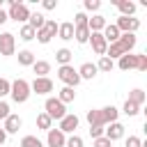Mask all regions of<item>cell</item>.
Instances as JSON below:
<instances>
[{
  "label": "cell",
  "mask_w": 147,
  "mask_h": 147,
  "mask_svg": "<svg viewBox=\"0 0 147 147\" xmlns=\"http://www.w3.org/2000/svg\"><path fill=\"white\" fill-rule=\"evenodd\" d=\"M30 9H28V5L25 2H21V0H9V11H7V18H11V21H16V23H28V18H30Z\"/></svg>",
  "instance_id": "1"
},
{
  "label": "cell",
  "mask_w": 147,
  "mask_h": 147,
  "mask_svg": "<svg viewBox=\"0 0 147 147\" xmlns=\"http://www.w3.org/2000/svg\"><path fill=\"white\" fill-rule=\"evenodd\" d=\"M9 94H11V99L16 101V103H25L28 99H30V83L25 80V78H16L14 83H11V90H9Z\"/></svg>",
  "instance_id": "2"
},
{
  "label": "cell",
  "mask_w": 147,
  "mask_h": 147,
  "mask_svg": "<svg viewBox=\"0 0 147 147\" xmlns=\"http://www.w3.org/2000/svg\"><path fill=\"white\" fill-rule=\"evenodd\" d=\"M44 113H46L51 119H57V122H60V119L67 115V106H64L57 96H48L46 103H44Z\"/></svg>",
  "instance_id": "3"
},
{
  "label": "cell",
  "mask_w": 147,
  "mask_h": 147,
  "mask_svg": "<svg viewBox=\"0 0 147 147\" xmlns=\"http://www.w3.org/2000/svg\"><path fill=\"white\" fill-rule=\"evenodd\" d=\"M57 78L64 83V87H76V85L80 83V76H78V71L74 69V64L60 67V69H57Z\"/></svg>",
  "instance_id": "4"
},
{
  "label": "cell",
  "mask_w": 147,
  "mask_h": 147,
  "mask_svg": "<svg viewBox=\"0 0 147 147\" xmlns=\"http://www.w3.org/2000/svg\"><path fill=\"white\" fill-rule=\"evenodd\" d=\"M115 28L124 34V32H131V34H136L138 32V28H140V21L138 18H133V16H119L117 21H115Z\"/></svg>",
  "instance_id": "5"
},
{
  "label": "cell",
  "mask_w": 147,
  "mask_h": 147,
  "mask_svg": "<svg viewBox=\"0 0 147 147\" xmlns=\"http://www.w3.org/2000/svg\"><path fill=\"white\" fill-rule=\"evenodd\" d=\"M14 51H16V37L11 32H2L0 34V55L9 57V55H14Z\"/></svg>",
  "instance_id": "6"
},
{
  "label": "cell",
  "mask_w": 147,
  "mask_h": 147,
  "mask_svg": "<svg viewBox=\"0 0 147 147\" xmlns=\"http://www.w3.org/2000/svg\"><path fill=\"white\" fill-rule=\"evenodd\" d=\"M87 41L92 44V51H94L99 57H103V55H106L108 44H106V39H103V34H101V32H90V39H87Z\"/></svg>",
  "instance_id": "7"
},
{
  "label": "cell",
  "mask_w": 147,
  "mask_h": 147,
  "mask_svg": "<svg viewBox=\"0 0 147 147\" xmlns=\"http://www.w3.org/2000/svg\"><path fill=\"white\" fill-rule=\"evenodd\" d=\"M30 92H34V94H48V92H53V80L51 78H34L30 83Z\"/></svg>",
  "instance_id": "8"
},
{
  "label": "cell",
  "mask_w": 147,
  "mask_h": 147,
  "mask_svg": "<svg viewBox=\"0 0 147 147\" xmlns=\"http://www.w3.org/2000/svg\"><path fill=\"white\" fill-rule=\"evenodd\" d=\"M64 142H67V136L60 129H48L46 131V145L48 147H64Z\"/></svg>",
  "instance_id": "9"
},
{
  "label": "cell",
  "mask_w": 147,
  "mask_h": 147,
  "mask_svg": "<svg viewBox=\"0 0 147 147\" xmlns=\"http://www.w3.org/2000/svg\"><path fill=\"white\" fill-rule=\"evenodd\" d=\"M78 124H80V119H78L76 115H69V113H67V115L60 119V131H62L64 136H67V133H74V131L78 129Z\"/></svg>",
  "instance_id": "10"
},
{
  "label": "cell",
  "mask_w": 147,
  "mask_h": 147,
  "mask_svg": "<svg viewBox=\"0 0 147 147\" xmlns=\"http://www.w3.org/2000/svg\"><path fill=\"white\" fill-rule=\"evenodd\" d=\"M23 126V119L18 117V115H14V113H9V117L5 119V126H2V131L9 136V133H18V129Z\"/></svg>",
  "instance_id": "11"
},
{
  "label": "cell",
  "mask_w": 147,
  "mask_h": 147,
  "mask_svg": "<svg viewBox=\"0 0 147 147\" xmlns=\"http://www.w3.org/2000/svg\"><path fill=\"white\" fill-rule=\"evenodd\" d=\"M117 67H119L122 71L136 69V67H138V53H126V55H122V57L117 60Z\"/></svg>",
  "instance_id": "12"
},
{
  "label": "cell",
  "mask_w": 147,
  "mask_h": 147,
  "mask_svg": "<svg viewBox=\"0 0 147 147\" xmlns=\"http://www.w3.org/2000/svg\"><path fill=\"white\" fill-rule=\"evenodd\" d=\"M103 136L110 140V142H115V140H119L122 136H124V124H119V122H113L108 129H103Z\"/></svg>",
  "instance_id": "13"
},
{
  "label": "cell",
  "mask_w": 147,
  "mask_h": 147,
  "mask_svg": "<svg viewBox=\"0 0 147 147\" xmlns=\"http://www.w3.org/2000/svg\"><path fill=\"white\" fill-rule=\"evenodd\" d=\"M85 119H87V124H90V126H106V119H103L101 108H92V110H87Z\"/></svg>",
  "instance_id": "14"
},
{
  "label": "cell",
  "mask_w": 147,
  "mask_h": 147,
  "mask_svg": "<svg viewBox=\"0 0 147 147\" xmlns=\"http://www.w3.org/2000/svg\"><path fill=\"white\" fill-rule=\"evenodd\" d=\"M76 71H78L80 80H92V78L96 76V64H92V62H83Z\"/></svg>",
  "instance_id": "15"
},
{
  "label": "cell",
  "mask_w": 147,
  "mask_h": 147,
  "mask_svg": "<svg viewBox=\"0 0 147 147\" xmlns=\"http://www.w3.org/2000/svg\"><path fill=\"white\" fill-rule=\"evenodd\" d=\"M113 5L122 11V16H133L136 14V2H131V0H113Z\"/></svg>",
  "instance_id": "16"
},
{
  "label": "cell",
  "mask_w": 147,
  "mask_h": 147,
  "mask_svg": "<svg viewBox=\"0 0 147 147\" xmlns=\"http://www.w3.org/2000/svg\"><path fill=\"white\" fill-rule=\"evenodd\" d=\"M101 34H103V39H106V44H115L117 39H119V30L115 28V23H106V28L101 30Z\"/></svg>",
  "instance_id": "17"
},
{
  "label": "cell",
  "mask_w": 147,
  "mask_h": 147,
  "mask_svg": "<svg viewBox=\"0 0 147 147\" xmlns=\"http://www.w3.org/2000/svg\"><path fill=\"white\" fill-rule=\"evenodd\" d=\"M57 37H60L62 41H71V39H74V23H71V21L60 23V25H57Z\"/></svg>",
  "instance_id": "18"
},
{
  "label": "cell",
  "mask_w": 147,
  "mask_h": 147,
  "mask_svg": "<svg viewBox=\"0 0 147 147\" xmlns=\"http://www.w3.org/2000/svg\"><path fill=\"white\" fill-rule=\"evenodd\" d=\"M32 71L37 74V78H48V74H51V62H46V60H34Z\"/></svg>",
  "instance_id": "19"
},
{
  "label": "cell",
  "mask_w": 147,
  "mask_h": 147,
  "mask_svg": "<svg viewBox=\"0 0 147 147\" xmlns=\"http://www.w3.org/2000/svg\"><path fill=\"white\" fill-rule=\"evenodd\" d=\"M106 18L101 16V14H94L92 18H87V28H90V32H101L103 28H106Z\"/></svg>",
  "instance_id": "20"
},
{
  "label": "cell",
  "mask_w": 147,
  "mask_h": 147,
  "mask_svg": "<svg viewBox=\"0 0 147 147\" xmlns=\"http://www.w3.org/2000/svg\"><path fill=\"white\" fill-rule=\"evenodd\" d=\"M119 44H122V48H124V53H131L133 48H136V34H131V32H124V34H119V39H117Z\"/></svg>",
  "instance_id": "21"
},
{
  "label": "cell",
  "mask_w": 147,
  "mask_h": 147,
  "mask_svg": "<svg viewBox=\"0 0 147 147\" xmlns=\"http://www.w3.org/2000/svg\"><path fill=\"white\" fill-rule=\"evenodd\" d=\"M44 23H46V16L44 14H39V11H34V14H30V18H28V25L37 32V30H41L44 28Z\"/></svg>",
  "instance_id": "22"
},
{
  "label": "cell",
  "mask_w": 147,
  "mask_h": 147,
  "mask_svg": "<svg viewBox=\"0 0 147 147\" xmlns=\"http://www.w3.org/2000/svg\"><path fill=\"white\" fill-rule=\"evenodd\" d=\"M74 39H76L78 44H87V39H90V28H87V25L74 28Z\"/></svg>",
  "instance_id": "23"
},
{
  "label": "cell",
  "mask_w": 147,
  "mask_h": 147,
  "mask_svg": "<svg viewBox=\"0 0 147 147\" xmlns=\"http://www.w3.org/2000/svg\"><path fill=\"white\" fill-rule=\"evenodd\" d=\"M101 113H103L106 124H113V122H117V117H119V110H117L115 106H106V108H101Z\"/></svg>",
  "instance_id": "24"
},
{
  "label": "cell",
  "mask_w": 147,
  "mask_h": 147,
  "mask_svg": "<svg viewBox=\"0 0 147 147\" xmlns=\"http://www.w3.org/2000/svg\"><path fill=\"white\" fill-rule=\"evenodd\" d=\"M71 57H74V53H71L69 48H60V51L55 53V60L60 62V67H64V64H71Z\"/></svg>",
  "instance_id": "25"
},
{
  "label": "cell",
  "mask_w": 147,
  "mask_h": 147,
  "mask_svg": "<svg viewBox=\"0 0 147 147\" xmlns=\"http://www.w3.org/2000/svg\"><path fill=\"white\" fill-rule=\"evenodd\" d=\"M18 64L21 67H32L34 64V53L32 51H18Z\"/></svg>",
  "instance_id": "26"
},
{
  "label": "cell",
  "mask_w": 147,
  "mask_h": 147,
  "mask_svg": "<svg viewBox=\"0 0 147 147\" xmlns=\"http://www.w3.org/2000/svg\"><path fill=\"white\" fill-rule=\"evenodd\" d=\"M113 67H115V62L110 60V57H99V62H96V71H103V74H110L113 71Z\"/></svg>",
  "instance_id": "27"
},
{
  "label": "cell",
  "mask_w": 147,
  "mask_h": 147,
  "mask_svg": "<svg viewBox=\"0 0 147 147\" xmlns=\"http://www.w3.org/2000/svg\"><path fill=\"white\" fill-rule=\"evenodd\" d=\"M57 99L67 106V103H71L74 99H76V92H74V87H62L60 90V94H57Z\"/></svg>",
  "instance_id": "28"
},
{
  "label": "cell",
  "mask_w": 147,
  "mask_h": 147,
  "mask_svg": "<svg viewBox=\"0 0 147 147\" xmlns=\"http://www.w3.org/2000/svg\"><path fill=\"white\" fill-rule=\"evenodd\" d=\"M37 126H39L41 131H48V129H53V119H51L46 113H39V115H37Z\"/></svg>",
  "instance_id": "29"
},
{
  "label": "cell",
  "mask_w": 147,
  "mask_h": 147,
  "mask_svg": "<svg viewBox=\"0 0 147 147\" xmlns=\"http://www.w3.org/2000/svg\"><path fill=\"white\" fill-rule=\"evenodd\" d=\"M126 101H131V103H136V106H142V103H145V92H142V90H131Z\"/></svg>",
  "instance_id": "30"
},
{
  "label": "cell",
  "mask_w": 147,
  "mask_h": 147,
  "mask_svg": "<svg viewBox=\"0 0 147 147\" xmlns=\"http://www.w3.org/2000/svg\"><path fill=\"white\" fill-rule=\"evenodd\" d=\"M34 34H37V32H34L28 23H25V25H21V30H18V37H21L23 41H32V39H34Z\"/></svg>",
  "instance_id": "31"
},
{
  "label": "cell",
  "mask_w": 147,
  "mask_h": 147,
  "mask_svg": "<svg viewBox=\"0 0 147 147\" xmlns=\"http://www.w3.org/2000/svg\"><path fill=\"white\" fill-rule=\"evenodd\" d=\"M21 147H44V142H41L37 136H23Z\"/></svg>",
  "instance_id": "32"
},
{
  "label": "cell",
  "mask_w": 147,
  "mask_h": 147,
  "mask_svg": "<svg viewBox=\"0 0 147 147\" xmlns=\"http://www.w3.org/2000/svg\"><path fill=\"white\" fill-rule=\"evenodd\" d=\"M122 113L129 115V117H133V115L140 113V106H136V103H131V101H124V110H122Z\"/></svg>",
  "instance_id": "33"
},
{
  "label": "cell",
  "mask_w": 147,
  "mask_h": 147,
  "mask_svg": "<svg viewBox=\"0 0 147 147\" xmlns=\"http://www.w3.org/2000/svg\"><path fill=\"white\" fill-rule=\"evenodd\" d=\"M64 147H83V138H80V136H76V133H71V136L67 138Z\"/></svg>",
  "instance_id": "34"
},
{
  "label": "cell",
  "mask_w": 147,
  "mask_h": 147,
  "mask_svg": "<svg viewBox=\"0 0 147 147\" xmlns=\"http://www.w3.org/2000/svg\"><path fill=\"white\" fill-rule=\"evenodd\" d=\"M9 90H11V83H9L7 78L0 76V99H5V96L9 94Z\"/></svg>",
  "instance_id": "35"
},
{
  "label": "cell",
  "mask_w": 147,
  "mask_h": 147,
  "mask_svg": "<svg viewBox=\"0 0 147 147\" xmlns=\"http://www.w3.org/2000/svg\"><path fill=\"white\" fill-rule=\"evenodd\" d=\"M83 7H85L87 11H99V9H101V0H85Z\"/></svg>",
  "instance_id": "36"
},
{
  "label": "cell",
  "mask_w": 147,
  "mask_h": 147,
  "mask_svg": "<svg viewBox=\"0 0 147 147\" xmlns=\"http://www.w3.org/2000/svg\"><path fill=\"white\" fill-rule=\"evenodd\" d=\"M44 30H46L51 37H55V34H57V23H55V21H51V18H46V23H44Z\"/></svg>",
  "instance_id": "37"
},
{
  "label": "cell",
  "mask_w": 147,
  "mask_h": 147,
  "mask_svg": "<svg viewBox=\"0 0 147 147\" xmlns=\"http://www.w3.org/2000/svg\"><path fill=\"white\" fill-rule=\"evenodd\" d=\"M34 39H37L39 44H48V41H51L53 37H51V34H48V32H46V30L41 28V30H37V34H34Z\"/></svg>",
  "instance_id": "38"
},
{
  "label": "cell",
  "mask_w": 147,
  "mask_h": 147,
  "mask_svg": "<svg viewBox=\"0 0 147 147\" xmlns=\"http://www.w3.org/2000/svg\"><path fill=\"white\" fill-rule=\"evenodd\" d=\"M80 25H87V16H85V11H78V14L74 16V28H80Z\"/></svg>",
  "instance_id": "39"
},
{
  "label": "cell",
  "mask_w": 147,
  "mask_h": 147,
  "mask_svg": "<svg viewBox=\"0 0 147 147\" xmlns=\"http://www.w3.org/2000/svg\"><path fill=\"white\" fill-rule=\"evenodd\" d=\"M138 71H147V55L145 53H138Z\"/></svg>",
  "instance_id": "40"
},
{
  "label": "cell",
  "mask_w": 147,
  "mask_h": 147,
  "mask_svg": "<svg viewBox=\"0 0 147 147\" xmlns=\"http://www.w3.org/2000/svg\"><path fill=\"white\" fill-rule=\"evenodd\" d=\"M92 145H94V147H110L113 142H110L106 136H101V138H94V140H92Z\"/></svg>",
  "instance_id": "41"
},
{
  "label": "cell",
  "mask_w": 147,
  "mask_h": 147,
  "mask_svg": "<svg viewBox=\"0 0 147 147\" xmlns=\"http://www.w3.org/2000/svg\"><path fill=\"white\" fill-rule=\"evenodd\" d=\"M126 147H142V140L138 136H129L126 138Z\"/></svg>",
  "instance_id": "42"
},
{
  "label": "cell",
  "mask_w": 147,
  "mask_h": 147,
  "mask_svg": "<svg viewBox=\"0 0 147 147\" xmlns=\"http://www.w3.org/2000/svg\"><path fill=\"white\" fill-rule=\"evenodd\" d=\"M9 117V103L0 99V119H7Z\"/></svg>",
  "instance_id": "43"
},
{
  "label": "cell",
  "mask_w": 147,
  "mask_h": 147,
  "mask_svg": "<svg viewBox=\"0 0 147 147\" xmlns=\"http://www.w3.org/2000/svg\"><path fill=\"white\" fill-rule=\"evenodd\" d=\"M90 136H92V140L94 138H101L103 136V126H90Z\"/></svg>",
  "instance_id": "44"
},
{
  "label": "cell",
  "mask_w": 147,
  "mask_h": 147,
  "mask_svg": "<svg viewBox=\"0 0 147 147\" xmlns=\"http://www.w3.org/2000/svg\"><path fill=\"white\" fill-rule=\"evenodd\" d=\"M41 7L51 11V9H55V7H57V0H44V2H41Z\"/></svg>",
  "instance_id": "45"
},
{
  "label": "cell",
  "mask_w": 147,
  "mask_h": 147,
  "mask_svg": "<svg viewBox=\"0 0 147 147\" xmlns=\"http://www.w3.org/2000/svg\"><path fill=\"white\" fill-rule=\"evenodd\" d=\"M7 21H9V18H7V11H5V9H0V25H2V23H7Z\"/></svg>",
  "instance_id": "46"
},
{
  "label": "cell",
  "mask_w": 147,
  "mask_h": 147,
  "mask_svg": "<svg viewBox=\"0 0 147 147\" xmlns=\"http://www.w3.org/2000/svg\"><path fill=\"white\" fill-rule=\"evenodd\" d=\"M5 140H7V133H5V131H2V129H0V147H2V145H5Z\"/></svg>",
  "instance_id": "47"
},
{
  "label": "cell",
  "mask_w": 147,
  "mask_h": 147,
  "mask_svg": "<svg viewBox=\"0 0 147 147\" xmlns=\"http://www.w3.org/2000/svg\"><path fill=\"white\" fill-rule=\"evenodd\" d=\"M0 9H2V0H0Z\"/></svg>",
  "instance_id": "48"
}]
</instances>
